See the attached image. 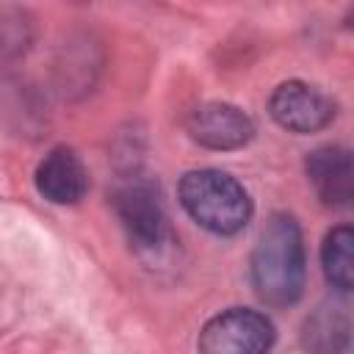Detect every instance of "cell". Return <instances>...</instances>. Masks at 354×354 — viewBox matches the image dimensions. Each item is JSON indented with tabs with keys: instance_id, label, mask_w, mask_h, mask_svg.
Masks as SVG:
<instances>
[{
	"instance_id": "obj_10",
	"label": "cell",
	"mask_w": 354,
	"mask_h": 354,
	"mask_svg": "<svg viewBox=\"0 0 354 354\" xmlns=\"http://www.w3.org/2000/svg\"><path fill=\"white\" fill-rule=\"evenodd\" d=\"M351 243H354V232L348 224H340L335 230L326 232L324 246H321V266H324V277L332 288H337L340 293H348L354 285V266H351Z\"/></svg>"
},
{
	"instance_id": "obj_7",
	"label": "cell",
	"mask_w": 354,
	"mask_h": 354,
	"mask_svg": "<svg viewBox=\"0 0 354 354\" xmlns=\"http://www.w3.org/2000/svg\"><path fill=\"white\" fill-rule=\"evenodd\" d=\"M307 180L315 196L329 207H346L354 196L351 155L343 147H318L304 160Z\"/></svg>"
},
{
	"instance_id": "obj_1",
	"label": "cell",
	"mask_w": 354,
	"mask_h": 354,
	"mask_svg": "<svg viewBox=\"0 0 354 354\" xmlns=\"http://www.w3.org/2000/svg\"><path fill=\"white\" fill-rule=\"evenodd\" d=\"M254 293L268 307H290L304 293L307 257L301 227L288 213H274L252 249L249 260Z\"/></svg>"
},
{
	"instance_id": "obj_4",
	"label": "cell",
	"mask_w": 354,
	"mask_h": 354,
	"mask_svg": "<svg viewBox=\"0 0 354 354\" xmlns=\"http://www.w3.org/2000/svg\"><path fill=\"white\" fill-rule=\"evenodd\" d=\"M274 324L249 307H232L213 315L199 332V354H268L274 346Z\"/></svg>"
},
{
	"instance_id": "obj_11",
	"label": "cell",
	"mask_w": 354,
	"mask_h": 354,
	"mask_svg": "<svg viewBox=\"0 0 354 354\" xmlns=\"http://www.w3.org/2000/svg\"><path fill=\"white\" fill-rule=\"evenodd\" d=\"M30 41V19L19 8H0V55H17Z\"/></svg>"
},
{
	"instance_id": "obj_3",
	"label": "cell",
	"mask_w": 354,
	"mask_h": 354,
	"mask_svg": "<svg viewBox=\"0 0 354 354\" xmlns=\"http://www.w3.org/2000/svg\"><path fill=\"white\" fill-rule=\"evenodd\" d=\"M113 210L127 232L130 246L138 254L147 257H158L169 241V218H166V207L160 202V191L149 177L141 174H130L124 177L116 188H113Z\"/></svg>"
},
{
	"instance_id": "obj_9",
	"label": "cell",
	"mask_w": 354,
	"mask_h": 354,
	"mask_svg": "<svg viewBox=\"0 0 354 354\" xmlns=\"http://www.w3.org/2000/svg\"><path fill=\"white\" fill-rule=\"evenodd\" d=\"M304 346L313 354H343L348 346V315L337 304H321L304 324Z\"/></svg>"
},
{
	"instance_id": "obj_5",
	"label": "cell",
	"mask_w": 354,
	"mask_h": 354,
	"mask_svg": "<svg viewBox=\"0 0 354 354\" xmlns=\"http://www.w3.org/2000/svg\"><path fill=\"white\" fill-rule=\"evenodd\" d=\"M271 119L290 133H315L335 119V102L315 86L301 80L279 83L268 100Z\"/></svg>"
},
{
	"instance_id": "obj_2",
	"label": "cell",
	"mask_w": 354,
	"mask_h": 354,
	"mask_svg": "<svg viewBox=\"0 0 354 354\" xmlns=\"http://www.w3.org/2000/svg\"><path fill=\"white\" fill-rule=\"evenodd\" d=\"M183 210L213 235H235L252 218L246 188L221 169H194L177 188Z\"/></svg>"
},
{
	"instance_id": "obj_6",
	"label": "cell",
	"mask_w": 354,
	"mask_h": 354,
	"mask_svg": "<svg viewBox=\"0 0 354 354\" xmlns=\"http://www.w3.org/2000/svg\"><path fill=\"white\" fill-rule=\"evenodd\" d=\"M188 136L207 149H241L254 136V122L230 102H202L185 119Z\"/></svg>"
},
{
	"instance_id": "obj_8",
	"label": "cell",
	"mask_w": 354,
	"mask_h": 354,
	"mask_svg": "<svg viewBox=\"0 0 354 354\" xmlns=\"http://www.w3.org/2000/svg\"><path fill=\"white\" fill-rule=\"evenodd\" d=\"M36 188L53 205H75L88 191V171L69 147H55L36 166Z\"/></svg>"
}]
</instances>
